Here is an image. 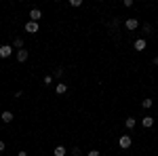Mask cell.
<instances>
[{
    "instance_id": "cell-1",
    "label": "cell",
    "mask_w": 158,
    "mask_h": 156,
    "mask_svg": "<svg viewBox=\"0 0 158 156\" xmlns=\"http://www.w3.org/2000/svg\"><path fill=\"white\" fill-rule=\"evenodd\" d=\"M131 144H133V141H131V137H129V135H120V139H118V145H120L122 150L131 148Z\"/></svg>"
},
{
    "instance_id": "cell-2",
    "label": "cell",
    "mask_w": 158,
    "mask_h": 156,
    "mask_svg": "<svg viewBox=\"0 0 158 156\" xmlns=\"http://www.w3.org/2000/svg\"><path fill=\"white\" fill-rule=\"evenodd\" d=\"M38 30H40V25H38L36 21H27V23H25V32H27V34H36Z\"/></svg>"
},
{
    "instance_id": "cell-3",
    "label": "cell",
    "mask_w": 158,
    "mask_h": 156,
    "mask_svg": "<svg viewBox=\"0 0 158 156\" xmlns=\"http://www.w3.org/2000/svg\"><path fill=\"white\" fill-rule=\"evenodd\" d=\"M11 53H13V48L9 47V44H2V47H0V59H6V57H11Z\"/></svg>"
},
{
    "instance_id": "cell-4",
    "label": "cell",
    "mask_w": 158,
    "mask_h": 156,
    "mask_svg": "<svg viewBox=\"0 0 158 156\" xmlns=\"http://www.w3.org/2000/svg\"><path fill=\"white\" fill-rule=\"evenodd\" d=\"M40 17H42V11H40V9H32V11H30V21H40Z\"/></svg>"
},
{
    "instance_id": "cell-5",
    "label": "cell",
    "mask_w": 158,
    "mask_h": 156,
    "mask_svg": "<svg viewBox=\"0 0 158 156\" xmlns=\"http://www.w3.org/2000/svg\"><path fill=\"white\" fill-rule=\"evenodd\" d=\"M137 25H139V21H137L135 17H129V19L124 21V27H127V30H137Z\"/></svg>"
},
{
    "instance_id": "cell-6",
    "label": "cell",
    "mask_w": 158,
    "mask_h": 156,
    "mask_svg": "<svg viewBox=\"0 0 158 156\" xmlns=\"http://www.w3.org/2000/svg\"><path fill=\"white\" fill-rule=\"evenodd\" d=\"M141 124H143L146 129H152V127H154V116H143V118H141Z\"/></svg>"
},
{
    "instance_id": "cell-7",
    "label": "cell",
    "mask_w": 158,
    "mask_h": 156,
    "mask_svg": "<svg viewBox=\"0 0 158 156\" xmlns=\"http://www.w3.org/2000/svg\"><path fill=\"white\" fill-rule=\"evenodd\" d=\"M27 55H30V53H27L25 48H19V51H17V61H19V63H23V61L27 59Z\"/></svg>"
},
{
    "instance_id": "cell-8",
    "label": "cell",
    "mask_w": 158,
    "mask_h": 156,
    "mask_svg": "<svg viewBox=\"0 0 158 156\" xmlns=\"http://www.w3.org/2000/svg\"><path fill=\"white\" fill-rule=\"evenodd\" d=\"M133 47H135V51H143V48H146V40H143V38H137L133 42Z\"/></svg>"
},
{
    "instance_id": "cell-9",
    "label": "cell",
    "mask_w": 158,
    "mask_h": 156,
    "mask_svg": "<svg viewBox=\"0 0 158 156\" xmlns=\"http://www.w3.org/2000/svg\"><path fill=\"white\" fill-rule=\"evenodd\" d=\"M55 91H57V95H65V93H68V84L57 82V86H55Z\"/></svg>"
},
{
    "instance_id": "cell-10",
    "label": "cell",
    "mask_w": 158,
    "mask_h": 156,
    "mask_svg": "<svg viewBox=\"0 0 158 156\" xmlns=\"http://www.w3.org/2000/svg\"><path fill=\"white\" fill-rule=\"evenodd\" d=\"M0 118H2V122H11V120H13V112H9V110H4V112L0 114Z\"/></svg>"
},
{
    "instance_id": "cell-11",
    "label": "cell",
    "mask_w": 158,
    "mask_h": 156,
    "mask_svg": "<svg viewBox=\"0 0 158 156\" xmlns=\"http://www.w3.org/2000/svg\"><path fill=\"white\" fill-rule=\"evenodd\" d=\"M135 124H137V120H135L133 116H129V118L124 120V127H127L129 131H131V129H135Z\"/></svg>"
},
{
    "instance_id": "cell-12",
    "label": "cell",
    "mask_w": 158,
    "mask_h": 156,
    "mask_svg": "<svg viewBox=\"0 0 158 156\" xmlns=\"http://www.w3.org/2000/svg\"><path fill=\"white\" fill-rule=\"evenodd\" d=\"M53 154H55V156H65V154H68V150H65L63 145H57V148L53 150Z\"/></svg>"
},
{
    "instance_id": "cell-13",
    "label": "cell",
    "mask_w": 158,
    "mask_h": 156,
    "mask_svg": "<svg viewBox=\"0 0 158 156\" xmlns=\"http://www.w3.org/2000/svg\"><path fill=\"white\" fill-rule=\"evenodd\" d=\"M13 47L17 48V51H19V48H23V38H19V36H17L15 40H13Z\"/></svg>"
},
{
    "instance_id": "cell-14",
    "label": "cell",
    "mask_w": 158,
    "mask_h": 156,
    "mask_svg": "<svg viewBox=\"0 0 158 156\" xmlns=\"http://www.w3.org/2000/svg\"><path fill=\"white\" fill-rule=\"evenodd\" d=\"M141 106H143V108H152V106H154V101H152V99H143V101H141Z\"/></svg>"
},
{
    "instance_id": "cell-15",
    "label": "cell",
    "mask_w": 158,
    "mask_h": 156,
    "mask_svg": "<svg viewBox=\"0 0 158 156\" xmlns=\"http://www.w3.org/2000/svg\"><path fill=\"white\" fill-rule=\"evenodd\" d=\"M53 76H55V78H61V76H63V68H55Z\"/></svg>"
},
{
    "instance_id": "cell-16",
    "label": "cell",
    "mask_w": 158,
    "mask_h": 156,
    "mask_svg": "<svg viewBox=\"0 0 158 156\" xmlns=\"http://www.w3.org/2000/svg\"><path fill=\"white\" fill-rule=\"evenodd\" d=\"M42 84H53V76H44L42 78Z\"/></svg>"
},
{
    "instance_id": "cell-17",
    "label": "cell",
    "mask_w": 158,
    "mask_h": 156,
    "mask_svg": "<svg viewBox=\"0 0 158 156\" xmlns=\"http://www.w3.org/2000/svg\"><path fill=\"white\" fill-rule=\"evenodd\" d=\"M80 4H82V0H70V6H74V9L80 6Z\"/></svg>"
},
{
    "instance_id": "cell-18",
    "label": "cell",
    "mask_w": 158,
    "mask_h": 156,
    "mask_svg": "<svg viewBox=\"0 0 158 156\" xmlns=\"http://www.w3.org/2000/svg\"><path fill=\"white\" fill-rule=\"evenodd\" d=\"M72 154H74V156H80V154H82V150H80V148H78V145H74Z\"/></svg>"
},
{
    "instance_id": "cell-19",
    "label": "cell",
    "mask_w": 158,
    "mask_h": 156,
    "mask_svg": "<svg viewBox=\"0 0 158 156\" xmlns=\"http://www.w3.org/2000/svg\"><path fill=\"white\" fill-rule=\"evenodd\" d=\"M143 32L150 34V32H152V23H143Z\"/></svg>"
},
{
    "instance_id": "cell-20",
    "label": "cell",
    "mask_w": 158,
    "mask_h": 156,
    "mask_svg": "<svg viewBox=\"0 0 158 156\" xmlns=\"http://www.w3.org/2000/svg\"><path fill=\"white\" fill-rule=\"evenodd\" d=\"M86 156H99V152H97V150H91V152H89Z\"/></svg>"
},
{
    "instance_id": "cell-21",
    "label": "cell",
    "mask_w": 158,
    "mask_h": 156,
    "mask_svg": "<svg viewBox=\"0 0 158 156\" xmlns=\"http://www.w3.org/2000/svg\"><path fill=\"white\" fill-rule=\"evenodd\" d=\"M0 152H4V141H0Z\"/></svg>"
},
{
    "instance_id": "cell-22",
    "label": "cell",
    "mask_w": 158,
    "mask_h": 156,
    "mask_svg": "<svg viewBox=\"0 0 158 156\" xmlns=\"http://www.w3.org/2000/svg\"><path fill=\"white\" fill-rule=\"evenodd\" d=\"M17 156H27V152H19V154H17Z\"/></svg>"
},
{
    "instance_id": "cell-23",
    "label": "cell",
    "mask_w": 158,
    "mask_h": 156,
    "mask_svg": "<svg viewBox=\"0 0 158 156\" xmlns=\"http://www.w3.org/2000/svg\"><path fill=\"white\" fill-rule=\"evenodd\" d=\"M154 65H158V55H156V57H154Z\"/></svg>"
}]
</instances>
